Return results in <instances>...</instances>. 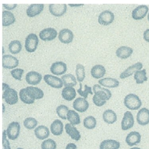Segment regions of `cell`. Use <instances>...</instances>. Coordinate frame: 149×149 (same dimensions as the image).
I'll return each instance as SVG.
<instances>
[{
	"instance_id": "obj_22",
	"label": "cell",
	"mask_w": 149,
	"mask_h": 149,
	"mask_svg": "<svg viewBox=\"0 0 149 149\" xmlns=\"http://www.w3.org/2000/svg\"><path fill=\"white\" fill-rule=\"evenodd\" d=\"M65 129L66 134L72 139L76 141H79L80 140L81 138L80 133L74 126L70 123H67L65 126Z\"/></svg>"
},
{
	"instance_id": "obj_17",
	"label": "cell",
	"mask_w": 149,
	"mask_h": 149,
	"mask_svg": "<svg viewBox=\"0 0 149 149\" xmlns=\"http://www.w3.org/2000/svg\"><path fill=\"white\" fill-rule=\"evenodd\" d=\"M143 67V65L141 62H138L127 68L120 74L121 79H125L133 75L137 71L141 70Z\"/></svg>"
},
{
	"instance_id": "obj_45",
	"label": "cell",
	"mask_w": 149,
	"mask_h": 149,
	"mask_svg": "<svg viewBox=\"0 0 149 149\" xmlns=\"http://www.w3.org/2000/svg\"><path fill=\"white\" fill-rule=\"evenodd\" d=\"M3 6L6 10H12L17 7V4H3Z\"/></svg>"
},
{
	"instance_id": "obj_13",
	"label": "cell",
	"mask_w": 149,
	"mask_h": 149,
	"mask_svg": "<svg viewBox=\"0 0 149 149\" xmlns=\"http://www.w3.org/2000/svg\"><path fill=\"white\" fill-rule=\"evenodd\" d=\"M51 72L56 75H62L67 71L66 64L62 61H58L53 63L50 68Z\"/></svg>"
},
{
	"instance_id": "obj_47",
	"label": "cell",
	"mask_w": 149,
	"mask_h": 149,
	"mask_svg": "<svg viewBox=\"0 0 149 149\" xmlns=\"http://www.w3.org/2000/svg\"><path fill=\"white\" fill-rule=\"evenodd\" d=\"M77 146L73 143H68L66 147V149H77Z\"/></svg>"
},
{
	"instance_id": "obj_35",
	"label": "cell",
	"mask_w": 149,
	"mask_h": 149,
	"mask_svg": "<svg viewBox=\"0 0 149 149\" xmlns=\"http://www.w3.org/2000/svg\"><path fill=\"white\" fill-rule=\"evenodd\" d=\"M22 45L18 40H13L11 41L8 45L10 52L12 54L19 53L22 49Z\"/></svg>"
},
{
	"instance_id": "obj_31",
	"label": "cell",
	"mask_w": 149,
	"mask_h": 149,
	"mask_svg": "<svg viewBox=\"0 0 149 149\" xmlns=\"http://www.w3.org/2000/svg\"><path fill=\"white\" fill-rule=\"evenodd\" d=\"M120 143L114 140H106L101 142L99 146L100 149H119Z\"/></svg>"
},
{
	"instance_id": "obj_36",
	"label": "cell",
	"mask_w": 149,
	"mask_h": 149,
	"mask_svg": "<svg viewBox=\"0 0 149 149\" xmlns=\"http://www.w3.org/2000/svg\"><path fill=\"white\" fill-rule=\"evenodd\" d=\"M83 124L86 128L88 130L94 129L97 125V120L94 116H89L84 119Z\"/></svg>"
},
{
	"instance_id": "obj_39",
	"label": "cell",
	"mask_w": 149,
	"mask_h": 149,
	"mask_svg": "<svg viewBox=\"0 0 149 149\" xmlns=\"http://www.w3.org/2000/svg\"><path fill=\"white\" fill-rule=\"evenodd\" d=\"M69 111L68 107L65 105H61L57 107L56 112L59 118L62 120H66V115Z\"/></svg>"
},
{
	"instance_id": "obj_21",
	"label": "cell",
	"mask_w": 149,
	"mask_h": 149,
	"mask_svg": "<svg viewBox=\"0 0 149 149\" xmlns=\"http://www.w3.org/2000/svg\"><path fill=\"white\" fill-rule=\"evenodd\" d=\"M44 4H31L26 10V14L29 17H34L39 15L43 10Z\"/></svg>"
},
{
	"instance_id": "obj_23",
	"label": "cell",
	"mask_w": 149,
	"mask_h": 149,
	"mask_svg": "<svg viewBox=\"0 0 149 149\" xmlns=\"http://www.w3.org/2000/svg\"><path fill=\"white\" fill-rule=\"evenodd\" d=\"M103 120L108 124H113L117 120V116L116 113L112 109L105 110L102 115Z\"/></svg>"
},
{
	"instance_id": "obj_46",
	"label": "cell",
	"mask_w": 149,
	"mask_h": 149,
	"mask_svg": "<svg viewBox=\"0 0 149 149\" xmlns=\"http://www.w3.org/2000/svg\"><path fill=\"white\" fill-rule=\"evenodd\" d=\"M143 38L145 41L149 42V29L144 31L143 33Z\"/></svg>"
},
{
	"instance_id": "obj_38",
	"label": "cell",
	"mask_w": 149,
	"mask_h": 149,
	"mask_svg": "<svg viewBox=\"0 0 149 149\" xmlns=\"http://www.w3.org/2000/svg\"><path fill=\"white\" fill-rule=\"evenodd\" d=\"M19 97L21 100L25 104H31L35 102V100L31 99L27 94L25 88H22L20 90Z\"/></svg>"
},
{
	"instance_id": "obj_48",
	"label": "cell",
	"mask_w": 149,
	"mask_h": 149,
	"mask_svg": "<svg viewBox=\"0 0 149 149\" xmlns=\"http://www.w3.org/2000/svg\"><path fill=\"white\" fill-rule=\"evenodd\" d=\"M68 5L69 6H71V7H79V6H83L84 5L83 4H68Z\"/></svg>"
},
{
	"instance_id": "obj_11",
	"label": "cell",
	"mask_w": 149,
	"mask_h": 149,
	"mask_svg": "<svg viewBox=\"0 0 149 149\" xmlns=\"http://www.w3.org/2000/svg\"><path fill=\"white\" fill-rule=\"evenodd\" d=\"M50 13L55 17H61L66 12L67 5L64 4H50L49 7Z\"/></svg>"
},
{
	"instance_id": "obj_7",
	"label": "cell",
	"mask_w": 149,
	"mask_h": 149,
	"mask_svg": "<svg viewBox=\"0 0 149 149\" xmlns=\"http://www.w3.org/2000/svg\"><path fill=\"white\" fill-rule=\"evenodd\" d=\"M115 19L114 13L109 10H106L100 13L98 18V22L101 25L107 26L112 24Z\"/></svg>"
},
{
	"instance_id": "obj_29",
	"label": "cell",
	"mask_w": 149,
	"mask_h": 149,
	"mask_svg": "<svg viewBox=\"0 0 149 149\" xmlns=\"http://www.w3.org/2000/svg\"><path fill=\"white\" fill-rule=\"evenodd\" d=\"M61 95L63 99L68 101H71L76 97V90L71 87H65L62 90Z\"/></svg>"
},
{
	"instance_id": "obj_6",
	"label": "cell",
	"mask_w": 149,
	"mask_h": 149,
	"mask_svg": "<svg viewBox=\"0 0 149 149\" xmlns=\"http://www.w3.org/2000/svg\"><path fill=\"white\" fill-rule=\"evenodd\" d=\"M135 121L134 116L130 111H126L124 113L121 122V128L122 130L126 131L134 127Z\"/></svg>"
},
{
	"instance_id": "obj_10",
	"label": "cell",
	"mask_w": 149,
	"mask_h": 149,
	"mask_svg": "<svg viewBox=\"0 0 149 149\" xmlns=\"http://www.w3.org/2000/svg\"><path fill=\"white\" fill-rule=\"evenodd\" d=\"M57 36V32L52 28H47L44 29L39 32L40 39L43 41H51L54 40Z\"/></svg>"
},
{
	"instance_id": "obj_24",
	"label": "cell",
	"mask_w": 149,
	"mask_h": 149,
	"mask_svg": "<svg viewBox=\"0 0 149 149\" xmlns=\"http://www.w3.org/2000/svg\"><path fill=\"white\" fill-rule=\"evenodd\" d=\"M134 50L132 48L126 46L119 47L116 51V56L121 59H127L133 54Z\"/></svg>"
},
{
	"instance_id": "obj_8",
	"label": "cell",
	"mask_w": 149,
	"mask_h": 149,
	"mask_svg": "<svg viewBox=\"0 0 149 149\" xmlns=\"http://www.w3.org/2000/svg\"><path fill=\"white\" fill-rule=\"evenodd\" d=\"M44 80L46 84L55 88L63 87L64 83L62 79L51 74H47L44 76Z\"/></svg>"
},
{
	"instance_id": "obj_26",
	"label": "cell",
	"mask_w": 149,
	"mask_h": 149,
	"mask_svg": "<svg viewBox=\"0 0 149 149\" xmlns=\"http://www.w3.org/2000/svg\"><path fill=\"white\" fill-rule=\"evenodd\" d=\"M99 83L101 86L108 88H117L120 85L119 81L113 78H105L101 79L99 81Z\"/></svg>"
},
{
	"instance_id": "obj_4",
	"label": "cell",
	"mask_w": 149,
	"mask_h": 149,
	"mask_svg": "<svg viewBox=\"0 0 149 149\" xmlns=\"http://www.w3.org/2000/svg\"><path fill=\"white\" fill-rule=\"evenodd\" d=\"M38 37L36 34L31 33L29 34L25 38V47L26 51L30 53L35 52L38 45Z\"/></svg>"
},
{
	"instance_id": "obj_14",
	"label": "cell",
	"mask_w": 149,
	"mask_h": 149,
	"mask_svg": "<svg viewBox=\"0 0 149 149\" xmlns=\"http://www.w3.org/2000/svg\"><path fill=\"white\" fill-rule=\"evenodd\" d=\"M137 123L141 126H145L149 123V110L143 108L138 111L136 115Z\"/></svg>"
},
{
	"instance_id": "obj_16",
	"label": "cell",
	"mask_w": 149,
	"mask_h": 149,
	"mask_svg": "<svg viewBox=\"0 0 149 149\" xmlns=\"http://www.w3.org/2000/svg\"><path fill=\"white\" fill-rule=\"evenodd\" d=\"M73 33L71 30L65 29L59 31L58 35V39L62 43L68 44L72 42L73 40Z\"/></svg>"
},
{
	"instance_id": "obj_50",
	"label": "cell",
	"mask_w": 149,
	"mask_h": 149,
	"mask_svg": "<svg viewBox=\"0 0 149 149\" xmlns=\"http://www.w3.org/2000/svg\"><path fill=\"white\" fill-rule=\"evenodd\" d=\"M148 21L149 22V12L148 13Z\"/></svg>"
},
{
	"instance_id": "obj_44",
	"label": "cell",
	"mask_w": 149,
	"mask_h": 149,
	"mask_svg": "<svg viewBox=\"0 0 149 149\" xmlns=\"http://www.w3.org/2000/svg\"><path fill=\"white\" fill-rule=\"evenodd\" d=\"M7 134H6V130H4L3 132V149H11L10 146V143L9 141L7 140Z\"/></svg>"
},
{
	"instance_id": "obj_9",
	"label": "cell",
	"mask_w": 149,
	"mask_h": 149,
	"mask_svg": "<svg viewBox=\"0 0 149 149\" xmlns=\"http://www.w3.org/2000/svg\"><path fill=\"white\" fill-rule=\"evenodd\" d=\"M19 64L18 59L10 55H3L2 57V66L6 69H13Z\"/></svg>"
},
{
	"instance_id": "obj_27",
	"label": "cell",
	"mask_w": 149,
	"mask_h": 149,
	"mask_svg": "<svg viewBox=\"0 0 149 149\" xmlns=\"http://www.w3.org/2000/svg\"><path fill=\"white\" fill-rule=\"evenodd\" d=\"M50 130L52 134L59 136L62 134L64 131V124L59 120H55L51 124Z\"/></svg>"
},
{
	"instance_id": "obj_34",
	"label": "cell",
	"mask_w": 149,
	"mask_h": 149,
	"mask_svg": "<svg viewBox=\"0 0 149 149\" xmlns=\"http://www.w3.org/2000/svg\"><path fill=\"white\" fill-rule=\"evenodd\" d=\"M134 79L137 84H143L144 81H147L148 78L147 76L146 70L143 69L136 71L134 75Z\"/></svg>"
},
{
	"instance_id": "obj_28",
	"label": "cell",
	"mask_w": 149,
	"mask_h": 149,
	"mask_svg": "<svg viewBox=\"0 0 149 149\" xmlns=\"http://www.w3.org/2000/svg\"><path fill=\"white\" fill-rule=\"evenodd\" d=\"M91 73L92 76L94 79H101L106 74V68L101 65H96L91 69Z\"/></svg>"
},
{
	"instance_id": "obj_49",
	"label": "cell",
	"mask_w": 149,
	"mask_h": 149,
	"mask_svg": "<svg viewBox=\"0 0 149 149\" xmlns=\"http://www.w3.org/2000/svg\"><path fill=\"white\" fill-rule=\"evenodd\" d=\"M129 149H141L140 148H137V147H134V148H131Z\"/></svg>"
},
{
	"instance_id": "obj_18",
	"label": "cell",
	"mask_w": 149,
	"mask_h": 149,
	"mask_svg": "<svg viewBox=\"0 0 149 149\" xmlns=\"http://www.w3.org/2000/svg\"><path fill=\"white\" fill-rule=\"evenodd\" d=\"M141 141V135L137 131H132L127 135L126 142L129 147L137 145Z\"/></svg>"
},
{
	"instance_id": "obj_41",
	"label": "cell",
	"mask_w": 149,
	"mask_h": 149,
	"mask_svg": "<svg viewBox=\"0 0 149 149\" xmlns=\"http://www.w3.org/2000/svg\"><path fill=\"white\" fill-rule=\"evenodd\" d=\"M38 124V121L35 118L32 117H28L24 120L23 122V125L24 127L27 129H34Z\"/></svg>"
},
{
	"instance_id": "obj_19",
	"label": "cell",
	"mask_w": 149,
	"mask_h": 149,
	"mask_svg": "<svg viewBox=\"0 0 149 149\" xmlns=\"http://www.w3.org/2000/svg\"><path fill=\"white\" fill-rule=\"evenodd\" d=\"M42 79V74L37 72H29L25 76V80L27 83L32 86L39 84Z\"/></svg>"
},
{
	"instance_id": "obj_42",
	"label": "cell",
	"mask_w": 149,
	"mask_h": 149,
	"mask_svg": "<svg viewBox=\"0 0 149 149\" xmlns=\"http://www.w3.org/2000/svg\"><path fill=\"white\" fill-rule=\"evenodd\" d=\"M42 149H56L57 144L55 141L51 139L44 141L41 144Z\"/></svg>"
},
{
	"instance_id": "obj_15",
	"label": "cell",
	"mask_w": 149,
	"mask_h": 149,
	"mask_svg": "<svg viewBox=\"0 0 149 149\" xmlns=\"http://www.w3.org/2000/svg\"><path fill=\"white\" fill-rule=\"evenodd\" d=\"M73 109L80 113H84L88 109L89 104L87 101L84 98L79 97L76 99L73 104Z\"/></svg>"
},
{
	"instance_id": "obj_30",
	"label": "cell",
	"mask_w": 149,
	"mask_h": 149,
	"mask_svg": "<svg viewBox=\"0 0 149 149\" xmlns=\"http://www.w3.org/2000/svg\"><path fill=\"white\" fill-rule=\"evenodd\" d=\"M15 18L14 14L10 11L3 10L2 12V26H9L15 22Z\"/></svg>"
},
{
	"instance_id": "obj_33",
	"label": "cell",
	"mask_w": 149,
	"mask_h": 149,
	"mask_svg": "<svg viewBox=\"0 0 149 149\" xmlns=\"http://www.w3.org/2000/svg\"><path fill=\"white\" fill-rule=\"evenodd\" d=\"M67 120L72 125H78L80 123V117L78 114L73 110H69L66 115Z\"/></svg>"
},
{
	"instance_id": "obj_5",
	"label": "cell",
	"mask_w": 149,
	"mask_h": 149,
	"mask_svg": "<svg viewBox=\"0 0 149 149\" xmlns=\"http://www.w3.org/2000/svg\"><path fill=\"white\" fill-rule=\"evenodd\" d=\"M20 125L18 123L13 122L9 124L7 130L6 134L10 140L14 141L17 139L20 134Z\"/></svg>"
},
{
	"instance_id": "obj_25",
	"label": "cell",
	"mask_w": 149,
	"mask_h": 149,
	"mask_svg": "<svg viewBox=\"0 0 149 149\" xmlns=\"http://www.w3.org/2000/svg\"><path fill=\"white\" fill-rule=\"evenodd\" d=\"M34 133L37 138L40 140L46 139L50 134L49 128L43 125L39 126L36 128L34 130Z\"/></svg>"
},
{
	"instance_id": "obj_40",
	"label": "cell",
	"mask_w": 149,
	"mask_h": 149,
	"mask_svg": "<svg viewBox=\"0 0 149 149\" xmlns=\"http://www.w3.org/2000/svg\"><path fill=\"white\" fill-rule=\"evenodd\" d=\"M77 92L80 96H82L85 99L87 98L89 94L92 95L93 94V93L92 91V88L91 87L88 86L87 85H85L84 90H82V86L81 83H80V88L77 90Z\"/></svg>"
},
{
	"instance_id": "obj_2",
	"label": "cell",
	"mask_w": 149,
	"mask_h": 149,
	"mask_svg": "<svg viewBox=\"0 0 149 149\" xmlns=\"http://www.w3.org/2000/svg\"><path fill=\"white\" fill-rule=\"evenodd\" d=\"M3 98L9 105H13L17 103L18 100L17 93L15 89L10 88L8 85L3 83Z\"/></svg>"
},
{
	"instance_id": "obj_37",
	"label": "cell",
	"mask_w": 149,
	"mask_h": 149,
	"mask_svg": "<svg viewBox=\"0 0 149 149\" xmlns=\"http://www.w3.org/2000/svg\"><path fill=\"white\" fill-rule=\"evenodd\" d=\"M76 74L77 80L80 83L85 79V68L84 65L81 64H78L76 65Z\"/></svg>"
},
{
	"instance_id": "obj_20",
	"label": "cell",
	"mask_w": 149,
	"mask_h": 149,
	"mask_svg": "<svg viewBox=\"0 0 149 149\" xmlns=\"http://www.w3.org/2000/svg\"><path fill=\"white\" fill-rule=\"evenodd\" d=\"M26 93L33 100H39L43 97L44 94L42 89L38 87L28 86L25 88Z\"/></svg>"
},
{
	"instance_id": "obj_43",
	"label": "cell",
	"mask_w": 149,
	"mask_h": 149,
	"mask_svg": "<svg viewBox=\"0 0 149 149\" xmlns=\"http://www.w3.org/2000/svg\"><path fill=\"white\" fill-rule=\"evenodd\" d=\"M24 72V70L22 69L17 68L11 71L10 74L14 79L17 80L21 81Z\"/></svg>"
},
{
	"instance_id": "obj_3",
	"label": "cell",
	"mask_w": 149,
	"mask_h": 149,
	"mask_svg": "<svg viewBox=\"0 0 149 149\" xmlns=\"http://www.w3.org/2000/svg\"><path fill=\"white\" fill-rule=\"evenodd\" d=\"M125 107L131 110H137L140 109L142 102L139 96L134 93H130L125 96L124 100Z\"/></svg>"
},
{
	"instance_id": "obj_32",
	"label": "cell",
	"mask_w": 149,
	"mask_h": 149,
	"mask_svg": "<svg viewBox=\"0 0 149 149\" xmlns=\"http://www.w3.org/2000/svg\"><path fill=\"white\" fill-rule=\"evenodd\" d=\"M64 86L65 87L75 86L77 84L75 76L73 74H64L61 77Z\"/></svg>"
},
{
	"instance_id": "obj_1",
	"label": "cell",
	"mask_w": 149,
	"mask_h": 149,
	"mask_svg": "<svg viewBox=\"0 0 149 149\" xmlns=\"http://www.w3.org/2000/svg\"><path fill=\"white\" fill-rule=\"evenodd\" d=\"M93 91L94 93L92 98L93 102L97 107L104 106L112 97V93L109 89L102 87L99 84L94 85Z\"/></svg>"
},
{
	"instance_id": "obj_12",
	"label": "cell",
	"mask_w": 149,
	"mask_h": 149,
	"mask_svg": "<svg viewBox=\"0 0 149 149\" xmlns=\"http://www.w3.org/2000/svg\"><path fill=\"white\" fill-rule=\"evenodd\" d=\"M148 10V7L147 5H140L132 11V17L135 20H141L146 16Z\"/></svg>"
},
{
	"instance_id": "obj_51",
	"label": "cell",
	"mask_w": 149,
	"mask_h": 149,
	"mask_svg": "<svg viewBox=\"0 0 149 149\" xmlns=\"http://www.w3.org/2000/svg\"><path fill=\"white\" fill-rule=\"evenodd\" d=\"M17 149H24L22 148H17Z\"/></svg>"
}]
</instances>
